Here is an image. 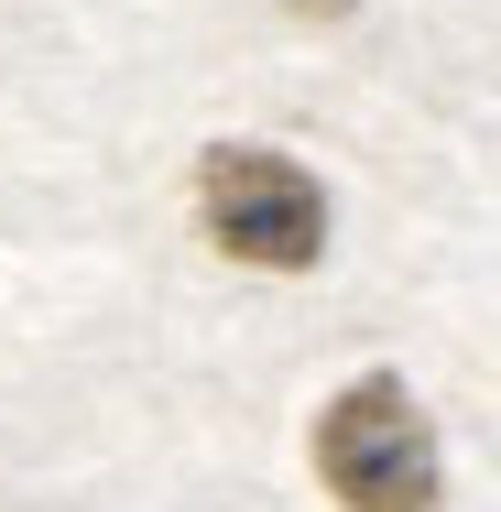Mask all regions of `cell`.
<instances>
[{
    "label": "cell",
    "mask_w": 501,
    "mask_h": 512,
    "mask_svg": "<svg viewBox=\"0 0 501 512\" xmlns=\"http://www.w3.org/2000/svg\"><path fill=\"white\" fill-rule=\"evenodd\" d=\"M284 11H295V22H349L360 0H284Z\"/></svg>",
    "instance_id": "3957f363"
},
{
    "label": "cell",
    "mask_w": 501,
    "mask_h": 512,
    "mask_svg": "<svg viewBox=\"0 0 501 512\" xmlns=\"http://www.w3.org/2000/svg\"><path fill=\"white\" fill-rule=\"evenodd\" d=\"M316 480L338 512H436V425L393 371H360L316 414Z\"/></svg>",
    "instance_id": "7a4b0ae2"
},
{
    "label": "cell",
    "mask_w": 501,
    "mask_h": 512,
    "mask_svg": "<svg viewBox=\"0 0 501 512\" xmlns=\"http://www.w3.org/2000/svg\"><path fill=\"white\" fill-rule=\"evenodd\" d=\"M197 229L240 273H305L327 251V186L273 142H218L197 153Z\"/></svg>",
    "instance_id": "6da1fadb"
}]
</instances>
